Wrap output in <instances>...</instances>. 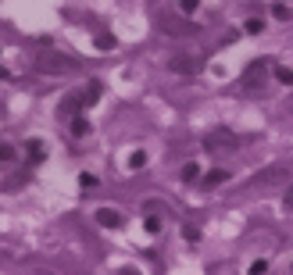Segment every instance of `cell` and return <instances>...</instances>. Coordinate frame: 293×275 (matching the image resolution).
<instances>
[{
    "label": "cell",
    "instance_id": "6da1fadb",
    "mask_svg": "<svg viewBox=\"0 0 293 275\" xmlns=\"http://www.w3.org/2000/svg\"><path fill=\"white\" fill-rule=\"evenodd\" d=\"M32 68H36V75H47V79H57V75H75V68H79V64H75L72 57L57 54V50H43V54H36Z\"/></svg>",
    "mask_w": 293,
    "mask_h": 275
},
{
    "label": "cell",
    "instance_id": "7a4b0ae2",
    "mask_svg": "<svg viewBox=\"0 0 293 275\" xmlns=\"http://www.w3.org/2000/svg\"><path fill=\"white\" fill-rule=\"evenodd\" d=\"M265 83H268V64L265 61H250L247 72H243V79H240V90L243 93H261Z\"/></svg>",
    "mask_w": 293,
    "mask_h": 275
},
{
    "label": "cell",
    "instance_id": "3957f363",
    "mask_svg": "<svg viewBox=\"0 0 293 275\" xmlns=\"http://www.w3.org/2000/svg\"><path fill=\"white\" fill-rule=\"evenodd\" d=\"M236 132H229V129H211L204 136V147H207V154H232L236 150Z\"/></svg>",
    "mask_w": 293,
    "mask_h": 275
},
{
    "label": "cell",
    "instance_id": "277c9868",
    "mask_svg": "<svg viewBox=\"0 0 293 275\" xmlns=\"http://www.w3.org/2000/svg\"><path fill=\"white\" fill-rule=\"evenodd\" d=\"M289 179V168L286 165H275V168H268V172H261L258 179H254V189H261V186H279V182H286Z\"/></svg>",
    "mask_w": 293,
    "mask_h": 275
},
{
    "label": "cell",
    "instance_id": "5b68a950",
    "mask_svg": "<svg viewBox=\"0 0 293 275\" xmlns=\"http://www.w3.org/2000/svg\"><path fill=\"white\" fill-rule=\"evenodd\" d=\"M93 218H97V225H104V229H118V225H122V215H118L114 208H100Z\"/></svg>",
    "mask_w": 293,
    "mask_h": 275
},
{
    "label": "cell",
    "instance_id": "8992f818",
    "mask_svg": "<svg viewBox=\"0 0 293 275\" xmlns=\"http://www.w3.org/2000/svg\"><path fill=\"white\" fill-rule=\"evenodd\" d=\"M79 107H86V104H82V97H68V100H61V118H75Z\"/></svg>",
    "mask_w": 293,
    "mask_h": 275
},
{
    "label": "cell",
    "instance_id": "52a82bcc",
    "mask_svg": "<svg viewBox=\"0 0 293 275\" xmlns=\"http://www.w3.org/2000/svg\"><path fill=\"white\" fill-rule=\"evenodd\" d=\"M172 72L193 75V72H197V61H190V57H172Z\"/></svg>",
    "mask_w": 293,
    "mask_h": 275
},
{
    "label": "cell",
    "instance_id": "ba28073f",
    "mask_svg": "<svg viewBox=\"0 0 293 275\" xmlns=\"http://www.w3.org/2000/svg\"><path fill=\"white\" fill-rule=\"evenodd\" d=\"M93 47H97L100 54H107V50H114L118 43H114V36H111V32H100V36L93 39Z\"/></svg>",
    "mask_w": 293,
    "mask_h": 275
},
{
    "label": "cell",
    "instance_id": "9c48e42d",
    "mask_svg": "<svg viewBox=\"0 0 293 275\" xmlns=\"http://www.w3.org/2000/svg\"><path fill=\"white\" fill-rule=\"evenodd\" d=\"M25 150H29L32 161H43V157H47V147L39 143V140H29V143H25Z\"/></svg>",
    "mask_w": 293,
    "mask_h": 275
},
{
    "label": "cell",
    "instance_id": "30bf717a",
    "mask_svg": "<svg viewBox=\"0 0 293 275\" xmlns=\"http://www.w3.org/2000/svg\"><path fill=\"white\" fill-rule=\"evenodd\" d=\"M218 182H229V172L215 168V172H207V175H204V189H207V186H218Z\"/></svg>",
    "mask_w": 293,
    "mask_h": 275
},
{
    "label": "cell",
    "instance_id": "8fae6325",
    "mask_svg": "<svg viewBox=\"0 0 293 275\" xmlns=\"http://www.w3.org/2000/svg\"><path fill=\"white\" fill-rule=\"evenodd\" d=\"M72 136H90V122H86V118H72Z\"/></svg>",
    "mask_w": 293,
    "mask_h": 275
},
{
    "label": "cell",
    "instance_id": "7c38bea8",
    "mask_svg": "<svg viewBox=\"0 0 293 275\" xmlns=\"http://www.w3.org/2000/svg\"><path fill=\"white\" fill-rule=\"evenodd\" d=\"M168 32H197V25H186V22H164Z\"/></svg>",
    "mask_w": 293,
    "mask_h": 275
},
{
    "label": "cell",
    "instance_id": "4fadbf2b",
    "mask_svg": "<svg viewBox=\"0 0 293 275\" xmlns=\"http://www.w3.org/2000/svg\"><path fill=\"white\" fill-rule=\"evenodd\" d=\"M143 165H147V154H143V150H136V154L129 157V168H133V172H140Z\"/></svg>",
    "mask_w": 293,
    "mask_h": 275
},
{
    "label": "cell",
    "instance_id": "5bb4252c",
    "mask_svg": "<svg viewBox=\"0 0 293 275\" xmlns=\"http://www.w3.org/2000/svg\"><path fill=\"white\" fill-rule=\"evenodd\" d=\"M275 79L282 86H293V68H275Z\"/></svg>",
    "mask_w": 293,
    "mask_h": 275
},
{
    "label": "cell",
    "instance_id": "9a60e30c",
    "mask_svg": "<svg viewBox=\"0 0 293 275\" xmlns=\"http://www.w3.org/2000/svg\"><path fill=\"white\" fill-rule=\"evenodd\" d=\"M79 186H82V189H97V175L82 172V175H79Z\"/></svg>",
    "mask_w": 293,
    "mask_h": 275
},
{
    "label": "cell",
    "instance_id": "2e32d148",
    "mask_svg": "<svg viewBox=\"0 0 293 275\" xmlns=\"http://www.w3.org/2000/svg\"><path fill=\"white\" fill-rule=\"evenodd\" d=\"M272 18L286 22V18H289V8H286V4H272Z\"/></svg>",
    "mask_w": 293,
    "mask_h": 275
},
{
    "label": "cell",
    "instance_id": "e0dca14e",
    "mask_svg": "<svg viewBox=\"0 0 293 275\" xmlns=\"http://www.w3.org/2000/svg\"><path fill=\"white\" fill-rule=\"evenodd\" d=\"M197 175H200V168H197V165H193V161H190V165H186V168H183V182H193V179H197Z\"/></svg>",
    "mask_w": 293,
    "mask_h": 275
},
{
    "label": "cell",
    "instance_id": "ac0fdd59",
    "mask_svg": "<svg viewBox=\"0 0 293 275\" xmlns=\"http://www.w3.org/2000/svg\"><path fill=\"white\" fill-rule=\"evenodd\" d=\"M247 32H250V36H258V32H265V22H261V18H250V22H247Z\"/></svg>",
    "mask_w": 293,
    "mask_h": 275
},
{
    "label": "cell",
    "instance_id": "d6986e66",
    "mask_svg": "<svg viewBox=\"0 0 293 275\" xmlns=\"http://www.w3.org/2000/svg\"><path fill=\"white\" fill-rule=\"evenodd\" d=\"M8 161H15V150L8 143H0V165H8Z\"/></svg>",
    "mask_w": 293,
    "mask_h": 275
},
{
    "label": "cell",
    "instance_id": "ffe728a7",
    "mask_svg": "<svg viewBox=\"0 0 293 275\" xmlns=\"http://www.w3.org/2000/svg\"><path fill=\"white\" fill-rule=\"evenodd\" d=\"M143 229H147V232H150V236H157V232H161V222H157V218H150V215H147V222H143Z\"/></svg>",
    "mask_w": 293,
    "mask_h": 275
},
{
    "label": "cell",
    "instance_id": "44dd1931",
    "mask_svg": "<svg viewBox=\"0 0 293 275\" xmlns=\"http://www.w3.org/2000/svg\"><path fill=\"white\" fill-rule=\"evenodd\" d=\"M250 275H268V261H254L250 264Z\"/></svg>",
    "mask_w": 293,
    "mask_h": 275
},
{
    "label": "cell",
    "instance_id": "7402d4cb",
    "mask_svg": "<svg viewBox=\"0 0 293 275\" xmlns=\"http://www.w3.org/2000/svg\"><path fill=\"white\" fill-rule=\"evenodd\" d=\"M179 8H183V11H186V15H193V11H197V8H200V0H179Z\"/></svg>",
    "mask_w": 293,
    "mask_h": 275
},
{
    "label": "cell",
    "instance_id": "603a6c76",
    "mask_svg": "<svg viewBox=\"0 0 293 275\" xmlns=\"http://www.w3.org/2000/svg\"><path fill=\"white\" fill-rule=\"evenodd\" d=\"M282 208H286V211H293V186H289V193H286V200H282Z\"/></svg>",
    "mask_w": 293,
    "mask_h": 275
},
{
    "label": "cell",
    "instance_id": "cb8c5ba5",
    "mask_svg": "<svg viewBox=\"0 0 293 275\" xmlns=\"http://www.w3.org/2000/svg\"><path fill=\"white\" fill-rule=\"evenodd\" d=\"M11 79H15V75H11L8 68H0V83H11Z\"/></svg>",
    "mask_w": 293,
    "mask_h": 275
},
{
    "label": "cell",
    "instance_id": "d4e9b609",
    "mask_svg": "<svg viewBox=\"0 0 293 275\" xmlns=\"http://www.w3.org/2000/svg\"><path fill=\"white\" fill-rule=\"evenodd\" d=\"M282 114H286V118H293V97L286 100V107H282Z\"/></svg>",
    "mask_w": 293,
    "mask_h": 275
},
{
    "label": "cell",
    "instance_id": "484cf974",
    "mask_svg": "<svg viewBox=\"0 0 293 275\" xmlns=\"http://www.w3.org/2000/svg\"><path fill=\"white\" fill-rule=\"evenodd\" d=\"M122 275H140V271H136V268H125V271H122Z\"/></svg>",
    "mask_w": 293,
    "mask_h": 275
}]
</instances>
